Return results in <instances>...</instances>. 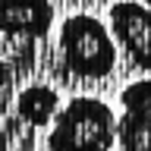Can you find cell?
I'll list each match as a JSON object with an SVG mask.
<instances>
[{"instance_id": "1", "label": "cell", "mask_w": 151, "mask_h": 151, "mask_svg": "<svg viewBox=\"0 0 151 151\" xmlns=\"http://www.w3.org/2000/svg\"><path fill=\"white\" fill-rule=\"evenodd\" d=\"M116 142V113L107 101L79 94L57 110L47 148L50 151H110Z\"/></svg>"}, {"instance_id": "2", "label": "cell", "mask_w": 151, "mask_h": 151, "mask_svg": "<svg viewBox=\"0 0 151 151\" xmlns=\"http://www.w3.org/2000/svg\"><path fill=\"white\" fill-rule=\"evenodd\" d=\"M60 57L73 76L101 79L116 66V41L101 19L79 13L60 25Z\"/></svg>"}, {"instance_id": "3", "label": "cell", "mask_w": 151, "mask_h": 151, "mask_svg": "<svg viewBox=\"0 0 151 151\" xmlns=\"http://www.w3.org/2000/svg\"><path fill=\"white\" fill-rule=\"evenodd\" d=\"M110 35L135 66L151 69V9L139 0H116L110 6Z\"/></svg>"}, {"instance_id": "4", "label": "cell", "mask_w": 151, "mask_h": 151, "mask_svg": "<svg viewBox=\"0 0 151 151\" xmlns=\"http://www.w3.org/2000/svg\"><path fill=\"white\" fill-rule=\"evenodd\" d=\"M123 116H116L120 151H151V79L129 82L120 94Z\"/></svg>"}, {"instance_id": "5", "label": "cell", "mask_w": 151, "mask_h": 151, "mask_svg": "<svg viewBox=\"0 0 151 151\" xmlns=\"http://www.w3.org/2000/svg\"><path fill=\"white\" fill-rule=\"evenodd\" d=\"M54 25L50 0H0V32L13 38H44Z\"/></svg>"}, {"instance_id": "6", "label": "cell", "mask_w": 151, "mask_h": 151, "mask_svg": "<svg viewBox=\"0 0 151 151\" xmlns=\"http://www.w3.org/2000/svg\"><path fill=\"white\" fill-rule=\"evenodd\" d=\"M19 116L32 126H47V123L57 116L60 110V98H57L54 88H47V85H28L25 91L19 94Z\"/></svg>"}, {"instance_id": "7", "label": "cell", "mask_w": 151, "mask_h": 151, "mask_svg": "<svg viewBox=\"0 0 151 151\" xmlns=\"http://www.w3.org/2000/svg\"><path fill=\"white\" fill-rule=\"evenodd\" d=\"M6 79H9V69H6V63H3V60H0V88H3V85H6Z\"/></svg>"}, {"instance_id": "8", "label": "cell", "mask_w": 151, "mask_h": 151, "mask_svg": "<svg viewBox=\"0 0 151 151\" xmlns=\"http://www.w3.org/2000/svg\"><path fill=\"white\" fill-rule=\"evenodd\" d=\"M145 6H148V9H151V0H145Z\"/></svg>"}]
</instances>
